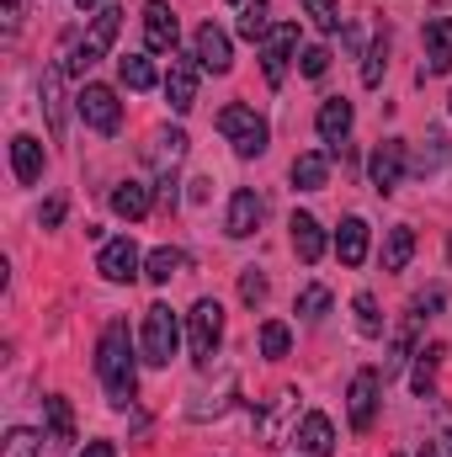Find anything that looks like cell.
<instances>
[{
	"label": "cell",
	"instance_id": "cell-18",
	"mask_svg": "<svg viewBox=\"0 0 452 457\" xmlns=\"http://www.w3.org/2000/svg\"><path fill=\"white\" fill-rule=\"evenodd\" d=\"M261 213H266V203L250 192V187H239L234 197H229V219H224V234L229 239H250L255 228H261Z\"/></svg>",
	"mask_w": 452,
	"mask_h": 457
},
{
	"label": "cell",
	"instance_id": "cell-34",
	"mask_svg": "<svg viewBox=\"0 0 452 457\" xmlns=\"http://www.w3.org/2000/svg\"><path fill=\"white\" fill-rule=\"evenodd\" d=\"M452 160V144H448V133H426V149L415 154V170L421 176H431V170H442Z\"/></svg>",
	"mask_w": 452,
	"mask_h": 457
},
{
	"label": "cell",
	"instance_id": "cell-37",
	"mask_svg": "<svg viewBox=\"0 0 452 457\" xmlns=\"http://www.w3.org/2000/svg\"><path fill=\"white\" fill-rule=\"evenodd\" d=\"M0 457H43V442H38V431L16 426V431L5 436V453H0Z\"/></svg>",
	"mask_w": 452,
	"mask_h": 457
},
{
	"label": "cell",
	"instance_id": "cell-12",
	"mask_svg": "<svg viewBox=\"0 0 452 457\" xmlns=\"http://www.w3.org/2000/svg\"><path fill=\"white\" fill-rule=\"evenodd\" d=\"M293 48H298V21L272 27V37H266V48H261V70H266V80H272V86H282V80H288Z\"/></svg>",
	"mask_w": 452,
	"mask_h": 457
},
{
	"label": "cell",
	"instance_id": "cell-29",
	"mask_svg": "<svg viewBox=\"0 0 452 457\" xmlns=\"http://www.w3.org/2000/svg\"><path fill=\"white\" fill-rule=\"evenodd\" d=\"M410 255H415V228L394 224V228H389V239H383V271H405V266H410Z\"/></svg>",
	"mask_w": 452,
	"mask_h": 457
},
{
	"label": "cell",
	"instance_id": "cell-46",
	"mask_svg": "<svg viewBox=\"0 0 452 457\" xmlns=\"http://www.w3.org/2000/svg\"><path fill=\"white\" fill-rule=\"evenodd\" d=\"M415 457H442V447H437V442H421V453Z\"/></svg>",
	"mask_w": 452,
	"mask_h": 457
},
{
	"label": "cell",
	"instance_id": "cell-10",
	"mask_svg": "<svg viewBox=\"0 0 452 457\" xmlns=\"http://www.w3.org/2000/svg\"><path fill=\"white\" fill-rule=\"evenodd\" d=\"M405 165H410L405 138H383V144L372 149V160H367V181H372V192H378V197H389V192L405 181Z\"/></svg>",
	"mask_w": 452,
	"mask_h": 457
},
{
	"label": "cell",
	"instance_id": "cell-13",
	"mask_svg": "<svg viewBox=\"0 0 452 457\" xmlns=\"http://www.w3.org/2000/svg\"><path fill=\"white\" fill-rule=\"evenodd\" d=\"M138 266H144V255H138V245H133L128 234H122V239H107L102 255H96V271H102L107 282H133Z\"/></svg>",
	"mask_w": 452,
	"mask_h": 457
},
{
	"label": "cell",
	"instance_id": "cell-44",
	"mask_svg": "<svg viewBox=\"0 0 452 457\" xmlns=\"http://www.w3.org/2000/svg\"><path fill=\"white\" fill-rule=\"evenodd\" d=\"M0 21H5V37H16V27H21V0H0Z\"/></svg>",
	"mask_w": 452,
	"mask_h": 457
},
{
	"label": "cell",
	"instance_id": "cell-27",
	"mask_svg": "<svg viewBox=\"0 0 452 457\" xmlns=\"http://www.w3.org/2000/svg\"><path fill=\"white\" fill-rule=\"evenodd\" d=\"M149 208H155V197H149L144 181H117L113 187V213L117 219H144Z\"/></svg>",
	"mask_w": 452,
	"mask_h": 457
},
{
	"label": "cell",
	"instance_id": "cell-2",
	"mask_svg": "<svg viewBox=\"0 0 452 457\" xmlns=\"http://www.w3.org/2000/svg\"><path fill=\"white\" fill-rule=\"evenodd\" d=\"M187 149H192V138H187L181 128H160V133L144 144V165L155 170V187H160V203H165V208L176 203V170H181Z\"/></svg>",
	"mask_w": 452,
	"mask_h": 457
},
{
	"label": "cell",
	"instance_id": "cell-38",
	"mask_svg": "<svg viewBox=\"0 0 452 457\" xmlns=\"http://www.w3.org/2000/svg\"><path fill=\"white\" fill-rule=\"evenodd\" d=\"M304 11H309V21H314L320 32H340V5L336 0H304Z\"/></svg>",
	"mask_w": 452,
	"mask_h": 457
},
{
	"label": "cell",
	"instance_id": "cell-8",
	"mask_svg": "<svg viewBox=\"0 0 452 457\" xmlns=\"http://www.w3.org/2000/svg\"><path fill=\"white\" fill-rule=\"evenodd\" d=\"M64 64H48L43 70V80H38V107H43V117H48V133H54V144L70 133V96H64Z\"/></svg>",
	"mask_w": 452,
	"mask_h": 457
},
{
	"label": "cell",
	"instance_id": "cell-17",
	"mask_svg": "<svg viewBox=\"0 0 452 457\" xmlns=\"http://www.w3.org/2000/svg\"><path fill=\"white\" fill-rule=\"evenodd\" d=\"M197 64L213 70V75H229L234 70V48H229V32L219 21H203L197 27Z\"/></svg>",
	"mask_w": 452,
	"mask_h": 457
},
{
	"label": "cell",
	"instance_id": "cell-20",
	"mask_svg": "<svg viewBox=\"0 0 452 457\" xmlns=\"http://www.w3.org/2000/svg\"><path fill=\"white\" fill-rule=\"evenodd\" d=\"M298 447H304V457H336V426H331V415H304L298 420Z\"/></svg>",
	"mask_w": 452,
	"mask_h": 457
},
{
	"label": "cell",
	"instance_id": "cell-23",
	"mask_svg": "<svg viewBox=\"0 0 452 457\" xmlns=\"http://www.w3.org/2000/svg\"><path fill=\"white\" fill-rule=\"evenodd\" d=\"M325 181H331V154L325 149H304L293 160V187L298 192H325Z\"/></svg>",
	"mask_w": 452,
	"mask_h": 457
},
{
	"label": "cell",
	"instance_id": "cell-30",
	"mask_svg": "<svg viewBox=\"0 0 452 457\" xmlns=\"http://www.w3.org/2000/svg\"><path fill=\"white\" fill-rule=\"evenodd\" d=\"M181 271H187V255H181L176 245H160V250L144 261V277H149L155 287H165V282H171V277H181Z\"/></svg>",
	"mask_w": 452,
	"mask_h": 457
},
{
	"label": "cell",
	"instance_id": "cell-26",
	"mask_svg": "<svg viewBox=\"0 0 452 457\" xmlns=\"http://www.w3.org/2000/svg\"><path fill=\"white\" fill-rule=\"evenodd\" d=\"M442 345L431 341V345H421L415 351V378H410V388H415V399H437V367H442Z\"/></svg>",
	"mask_w": 452,
	"mask_h": 457
},
{
	"label": "cell",
	"instance_id": "cell-6",
	"mask_svg": "<svg viewBox=\"0 0 452 457\" xmlns=\"http://www.w3.org/2000/svg\"><path fill=\"white\" fill-rule=\"evenodd\" d=\"M219 341H224V309L219 298H197L192 314H187V345H192V361L208 367L219 356Z\"/></svg>",
	"mask_w": 452,
	"mask_h": 457
},
{
	"label": "cell",
	"instance_id": "cell-14",
	"mask_svg": "<svg viewBox=\"0 0 452 457\" xmlns=\"http://www.w3.org/2000/svg\"><path fill=\"white\" fill-rule=\"evenodd\" d=\"M144 43H149V54H176V11H171V0H144Z\"/></svg>",
	"mask_w": 452,
	"mask_h": 457
},
{
	"label": "cell",
	"instance_id": "cell-19",
	"mask_svg": "<svg viewBox=\"0 0 452 457\" xmlns=\"http://www.w3.org/2000/svg\"><path fill=\"white\" fill-rule=\"evenodd\" d=\"M43 420H48V447L70 453V447H75V410H70L64 394H48V399H43Z\"/></svg>",
	"mask_w": 452,
	"mask_h": 457
},
{
	"label": "cell",
	"instance_id": "cell-48",
	"mask_svg": "<svg viewBox=\"0 0 452 457\" xmlns=\"http://www.w3.org/2000/svg\"><path fill=\"white\" fill-rule=\"evenodd\" d=\"M448 107H452V96H448Z\"/></svg>",
	"mask_w": 452,
	"mask_h": 457
},
{
	"label": "cell",
	"instance_id": "cell-5",
	"mask_svg": "<svg viewBox=\"0 0 452 457\" xmlns=\"http://www.w3.org/2000/svg\"><path fill=\"white\" fill-rule=\"evenodd\" d=\"M176 345H181V320L171 314V303H149V309H144V336H138L144 361H149V367H171Z\"/></svg>",
	"mask_w": 452,
	"mask_h": 457
},
{
	"label": "cell",
	"instance_id": "cell-11",
	"mask_svg": "<svg viewBox=\"0 0 452 457\" xmlns=\"http://www.w3.org/2000/svg\"><path fill=\"white\" fill-rule=\"evenodd\" d=\"M197 54H171V70H165V102L171 112H192L197 107Z\"/></svg>",
	"mask_w": 452,
	"mask_h": 457
},
{
	"label": "cell",
	"instance_id": "cell-33",
	"mask_svg": "<svg viewBox=\"0 0 452 457\" xmlns=\"http://www.w3.org/2000/svg\"><path fill=\"white\" fill-rule=\"evenodd\" d=\"M351 314H356V330H362L367 341L383 336V314H378V298H372V293H356V298H351Z\"/></svg>",
	"mask_w": 452,
	"mask_h": 457
},
{
	"label": "cell",
	"instance_id": "cell-31",
	"mask_svg": "<svg viewBox=\"0 0 452 457\" xmlns=\"http://www.w3.org/2000/svg\"><path fill=\"white\" fill-rule=\"evenodd\" d=\"M117 80L128 86V91H155V64L144 59V54H128V59H117Z\"/></svg>",
	"mask_w": 452,
	"mask_h": 457
},
{
	"label": "cell",
	"instance_id": "cell-28",
	"mask_svg": "<svg viewBox=\"0 0 452 457\" xmlns=\"http://www.w3.org/2000/svg\"><path fill=\"white\" fill-rule=\"evenodd\" d=\"M239 37L245 43H266L272 37V0H245L239 5Z\"/></svg>",
	"mask_w": 452,
	"mask_h": 457
},
{
	"label": "cell",
	"instance_id": "cell-35",
	"mask_svg": "<svg viewBox=\"0 0 452 457\" xmlns=\"http://www.w3.org/2000/svg\"><path fill=\"white\" fill-rule=\"evenodd\" d=\"M288 345H293V330H288L282 320H266V325H261V356H266V361H282Z\"/></svg>",
	"mask_w": 452,
	"mask_h": 457
},
{
	"label": "cell",
	"instance_id": "cell-15",
	"mask_svg": "<svg viewBox=\"0 0 452 457\" xmlns=\"http://www.w3.org/2000/svg\"><path fill=\"white\" fill-rule=\"evenodd\" d=\"M421 43H426V70L421 75H448L452 70V16H431L421 27Z\"/></svg>",
	"mask_w": 452,
	"mask_h": 457
},
{
	"label": "cell",
	"instance_id": "cell-45",
	"mask_svg": "<svg viewBox=\"0 0 452 457\" xmlns=\"http://www.w3.org/2000/svg\"><path fill=\"white\" fill-rule=\"evenodd\" d=\"M75 457H117L113 442H86V453H75Z\"/></svg>",
	"mask_w": 452,
	"mask_h": 457
},
{
	"label": "cell",
	"instance_id": "cell-1",
	"mask_svg": "<svg viewBox=\"0 0 452 457\" xmlns=\"http://www.w3.org/2000/svg\"><path fill=\"white\" fill-rule=\"evenodd\" d=\"M96 378H102L113 410H128V404H133V394H138V356H133V336H128L122 320H113V325L102 330V345H96Z\"/></svg>",
	"mask_w": 452,
	"mask_h": 457
},
{
	"label": "cell",
	"instance_id": "cell-3",
	"mask_svg": "<svg viewBox=\"0 0 452 457\" xmlns=\"http://www.w3.org/2000/svg\"><path fill=\"white\" fill-rule=\"evenodd\" d=\"M219 133L234 144L239 160H255V154H266V144H272L266 117L255 112V107H245V102H229L224 112H219Z\"/></svg>",
	"mask_w": 452,
	"mask_h": 457
},
{
	"label": "cell",
	"instance_id": "cell-49",
	"mask_svg": "<svg viewBox=\"0 0 452 457\" xmlns=\"http://www.w3.org/2000/svg\"><path fill=\"white\" fill-rule=\"evenodd\" d=\"M239 5H245V0H239Z\"/></svg>",
	"mask_w": 452,
	"mask_h": 457
},
{
	"label": "cell",
	"instance_id": "cell-32",
	"mask_svg": "<svg viewBox=\"0 0 452 457\" xmlns=\"http://www.w3.org/2000/svg\"><path fill=\"white\" fill-rule=\"evenodd\" d=\"M383 70H389V37H372V48L362 54V86L378 91L383 86Z\"/></svg>",
	"mask_w": 452,
	"mask_h": 457
},
{
	"label": "cell",
	"instance_id": "cell-47",
	"mask_svg": "<svg viewBox=\"0 0 452 457\" xmlns=\"http://www.w3.org/2000/svg\"><path fill=\"white\" fill-rule=\"evenodd\" d=\"M75 5H80V11H96V5H102V0H75Z\"/></svg>",
	"mask_w": 452,
	"mask_h": 457
},
{
	"label": "cell",
	"instance_id": "cell-21",
	"mask_svg": "<svg viewBox=\"0 0 452 457\" xmlns=\"http://www.w3.org/2000/svg\"><path fill=\"white\" fill-rule=\"evenodd\" d=\"M293 255L304 261V266H314L320 255H325V228H320V219L314 213H293Z\"/></svg>",
	"mask_w": 452,
	"mask_h": 457
},
{
	"label": "cell",
	"instance_id": "cell-24",
	"mask_svg": "<svg viewBox=\"0 0 452 457\" xmlns=\"http://www.w3.org/2000/svg\"><path fill=\"white\" fill-rule=\"evenodd\" d=\"M293 410H298V394L282 388L277 404H272V415L261 420V447H282V436H288V426H293ZM293 431H298V426H293Z\"/></svg>",
	"mask_w": 452,
	"mask_h": 457
},
{
	"label": "cell",
	"instance_id": "cell-9",
	"mask_svg": "<svg viewBox=\"0 0 452 457\" xmlns=\"http://www.w3.org/2000/svg\"><path fill=\"white\" fill-rule=\"evenodd\" d=\"M75 107L86 117V128H96L102 138H113L117 128H122V102H117L113 86H86V91L75 96Z\"/></svg>",
	"mask_w": 452,
	"mask_h": 457
},
{
	"label": "cell",
	"instance_id": "cell-7",
	"mask_svg": "<svg viewBox=\"0 0 452 457\" xmlns=\"http://www.w3.org/2000/svg\"><path fill=\"white\" fill-rule=\"evenodd\" d=\"M378 394H383V372L362 367V372L351 378V388H346V420H351V431H372V420H378Z\"/></svg>",
	"mask_w": 452,
	"mask_h": 457
},
{
	"label": "cell",
	"instance_id": "cell-36",
	"mask_svg": "<svg viewBox=\"0 0 452 457\" xmlns=\"http://www.w3.org/2000/svg\"><path fill=\"white\" fill-rule=\"evenodd\" d=\"M298 314H304L309 325H314V320H325V314H331V287H320V282H314V287H304V293H298Z\"/></svg>",
	"mask_w": 452,
	"mask_h": 457
},
{
	"label": "cell",
	"instance_id": "cell-25",
	"mask_svg": "<svg viewBox=\"0 0 452 457\" xmlns=\"http://www.w3.org/2000/svg\"><path fill=\"white\" fill-rule=\"evenodd\" d=\"M336 255H340V266H362L367 261V219H340L336 228Z\"/></svg>",
	"mask_w": 452,
	"mask_h": 457
},
{
	"label": "cell",
	"instance_id": "cell-16",
	"mask_svg": "<svg viewBox=\"0 0 452 457\" xmlns=\"http://www.w3.org/2000/svg\"><path fill=\"white\" fill-rule=\"evenodd\" d=\"M314 128H320V138H325V154L336 160L340 144H346V133H351V102H346V96H325V102H320V117H314Z\"/></svg>",
	"mask_w": 452,
	"mask_h": 457
},
{
	"label": "cell",
	"instance_id": "cell-42",
	"mask_svg": "<svg viewBox=\"0 0 452 457\" xmlns=\"http://www.w3.org/2000/svg\"><path fill=\"white\" fill-rule=\"evenodd\" d=\"M38 224H43V228L64 224V197H48V203H43V213H38Z\"/></svg>",
	"mask_w": 452,
	"mask_h": 457
},
{
	"label": "cell",
	"instance_id": "cell-4",
	"mask_svg": "<svg viewBox=\"0 0 452 457\" xmlns=\"http://www.w3.org/2000/svg\"><path fill=\"white\" fill-rule=\"evenodd\" d=\"M117 27H122V11H117V5H102V11H96V21H91V37H80V43H75V37H64V48H70L64 70L86 80V70H91V64H96L107 48H113Z\"/></svg>",
	"mask_w": 452,
	"mask_h": 457
},
{
	"label": "cell",
	"instance_id": "cell-39",
	"mask_svg": "<svg viewBox=\"0 0 452 457\" xmlns=\"http://www.w3.org/2000/svg\"><path fill=\"white\" fill-rule=\"evenodd\" d=\"M239 298H245L250 309H255V303H266V277H261L255 266H245V271H239Z\"/></svg>",
	"mask_w": 452,
	"mask_h": 457
},
{
	"label": "cell",
	"instance_id": "cell-43",
	"mask_svg": "<svg viewBox=\"0 0 452 457\" xmlns=\"http://www.w3.org/2000/svg\"><path fill=\"white\" fill-rule=\"evenodd\" d=\"M437 447H442V457H452V410H442L437 415V436H431Z\"/></svg>",
	"mask_w": 452,
	"mask_h": 457
},
{
	"label": "cell",
	"instance_id": "cell-41",
	"mask_svg": "<svg viewBox=\"0 0 452 457\" xmlns=\"http://www.w3.org/2000/svg\"><path fill=\"white\" fill-rule=\"evenodd\" d=\"M442 303H448V293L442 287H426L415 303H410V314H421V320H431V314H442Z\"/></svg>",
	"mask_w": 452,
	"mask_h": 457
},
{
	"label": "cell",
	"instance_id": "cell-40",
	"mask_svg": "<svg viewBox=\"0 0 452 457\" xmlns=\"http://www.w3.org/2000/svg\"><path fill=\"white\" fill-rule=\"evenodd\" d=\"M298 70H304L309 80H320V75L331 70V48H325V43H314V48H304V59H298Z\"/></svg>",
	"mask_w": 452,
	"mask_h": 457
},
{
	"label": "cell",
	"instance_id": "cell-22",
	"mask_svg": "<svg viewBox=\"0 0 452 457\" xmlns=\"http://www.w3.org/2000/svg\"><path fill=\"white\" fill-rule=\"evenodd\" d=\"M11 170H16L21 187H32V181L43 176V144H38L32 133H16V138H11Z\"/></svg>",
	"mask_w": 452,
	"mask_h": 457
}]
</instances>
